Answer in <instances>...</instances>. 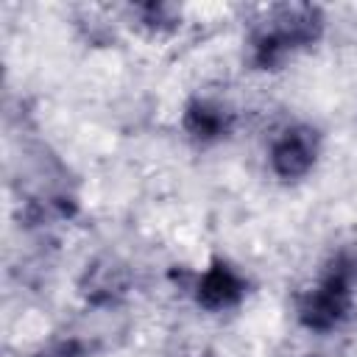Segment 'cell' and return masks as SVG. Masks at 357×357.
<instances>
[{"label": "cell", "mask_w": 357, "mask_h": 357, "mask_svg": "<svg viewBox=\"0 0 357 357\" xmlns=\"http://www.w3.org/2000/svg\"><path fill=\"white\" fill-rule=\"evenodd\" d=\"M33 357H89V346L81 337H59L39 349Z\"/></svg>", "instance_id": "ba28073f"}, {"label": "cell", "mask_w": 357, "mask_h": 357, "mask_svg": "<svg viewBox=\"0 0 357 357\" xmlns=\"http://www.w3.org/2000/svg\"><path fill=\"white\" fill-rule=\"evenodd\" d=\"M184 134L198 145L220 142L234 128V112L215 98H192L181 112Z\"/></svg>", "instance_id": "5b68a950"}, {"label": "cell", "mask_w": 357, "mask_h": 357, "mask_svg": "<svg viewBox=\"0 0 357 357\" xmlns=\"http://www.w3.org/2000/svg\"><path fill=\"white\" fill-rule=\"evenodd\" d=\"M137 17H139V25L148 28V31H173L178 25V17H176V8L173 6H165V3H145V6H137L134 8Z\"/></svg>", "instance_id": "52a82bcc"}, {"label": "cell", "mask_w": 357, "mask_h": 357, "mask_svg": "<svg viewBox=\"0 0 357 357\" xmlns=\"http://www.w3.org/2000/svg\"><path fill=\"white\" fill-rule=\"evenodd\" d=\"M248 293V282L245 276L229 265L226 259H215L209 262L195 284H192V296H195V304L204 307L206 312H226V310H234L240 307V301L245 298Z\"/></svg>", "instance_id": "277c9868"}, {"label": "cell", "mask_w": 357, "mask_h": 357, "mask_svg": "<svg viewBox=\"0 0 357 357\" xmlns=\"http://www.w3.org/2000/svg\"><path fill=\"white\" fill-rule=\"evenodd\" d=\"M321 156V134L307 123L282 128L268 148V167L282 181H301Z\"/></svg>", "instance_id": "3957f363"}, {"label": "cell", "mask_w": 357, "mask_h": 357, "mask_svg": "<svg viewBox=\"0 0 357 357\" xmlns=\"http://www.w3.org/2000/svg\"><path fill=\"white\" fill-rule=\"evenodd\" d=\"M126 287H128V273L114 259L92 262V268H86L81 279V293L92 304H112L126 293Z\"/></svg>", "instance_id": "8992f818"}, {"label": "cell", "mask_w": 357, "mask_h": 357, "mask_svg": "<svg viewBox=\"0 0 357 357\" xmlns=\"http://www.w3.org/2000/svg\"><path fill=\"white\" fill-rule=\"evenodd\" d=\"M357 301V245H340L324 262L318 279L298 293L296 318L310 332H332L343 326Z\"/></svg>", "instance_id": "6da1fadb"}, {"label": "cell", "mask_w": 357, "mask_h": 357, "mask_svg": "<svg viewBox=\"0 0 357 357\" xmlns=\"http://www.w3.org/2000/svg\"><path fill=\"white\" fill-rule=\"evenodd\" d=\"M326 17L318 6L290 3L273 6L254 22L248 36V59L257 70H276L296 53L312 47L324 36Z\"/></svg>", "instance_id": "7a4b0ae2"}]
</instances>
